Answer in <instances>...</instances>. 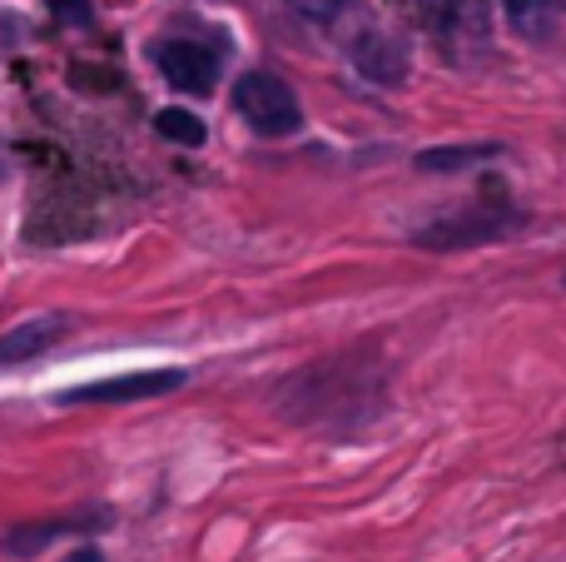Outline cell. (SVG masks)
I'll return each instance as SVG.
<instances>
[{
	"instance_id": "cell-1",
	"label": "cell",
	"mask_w": 566,
	"mask_h": 562,
	"mask_svg": "<svg viewBox=\"0 0 566 562\" xmlns=\"http://www.w3.org/2000/svg\"><path fill=\"white\" fill-rule=\"evenodd\" d=\"M522 225H527V209H517L512 199H478L472 209L422 225L412 239L422 249H472V244H497V239L517 235Z\"/></svg>"
},
{
	"instance_id": "cell-2",
	"label": "cell",
	"mask_w": 566,
	"mask_h": 562,
	"mask_svg": "<svg viewBox=\"0 0 566 562\" xmlns=\"http://www.w3.org/2000/svg\"><path fill=\"white\" fill-rule=\"evenodd\" d=\"M234 110L249 119L254 135H269V139H289L303 129V110H298V95L283 85L279 75L269 70H249L244 80L234 85Z\"/></svg>"
},
{
	"instance_id": "cell-3",
	"label": "cell",
	"mask_w": 566,
	"mask_h": 562,
	"mask_svg": "<svg viewBox=\"0 0 566 562\" xmlns=\"http://www.w3.org/2000/svg\"><path fill=\"white\" fill-rule=\"evenodd\" d=\"M418 20L452 60L482 55L492 40V6L488 0H418Z\"/></svg>"
},
{
	"instance_id": "cell-4",
	"label": "cell",
	"mask_w": 566,
	"mask_h": 562,
	"mask_svg": "<svg viewBox=\"0 0 566 562\" xmlns=\"http://www.w3.org/2000/svg\"><path fill=\"white\" fill-rule=\"evenodd\" d=\"M155 65H159V75L175 90H185V95H209L219 80V55L205 50L199 40H159Z\"/></svg>"
},
{
	"instance_id": "cell-5",
	"label": "cell",
	"mask_w": 566,
	"mask_h": 562,
	"mask_svg": "<svg viewBox=\"0 0 566 562\" xmlns=\"http://www.w3.org/2000/svg\"><path fill=\"white\" fill-rule=\"evenodd\" d=\"M185 368H145V374H125V378H105L90 388H65L60 404H139V398H159L169 388L185 384Z\"/></svg>"
},
{
	"instance_id": "cell-6",
	"label": "cell",
	"mask_w": 566,
	"mask_h": 562,
	"mask_svg": "<svg viewBox=\"0 0 566 562\" xmlns=\"http://www.w3.org/2000/svg\"><path fill=\"white\" fill-rule=\"evenodd\" d=\"M348 55H353V65H358V75L373 80V85H402L412 70L408 45H402L398 35H388V30H358Z\"/></svg>"
},
{
	"instance_id": "cell-7",
	"label": "cell",
	"mask_w": 566,
	"mask_h": 562,
	"mask_svg": "<svg viewBox=\"0 0 566 562\" xmlns=\"http://www.w3.org/2000/svg\"><path fill=\"white\" fill-rule=\"evenodd\" d=\"M109 518L105 513H90V518H45V523H15L6 528V538H0V553L6 558H35L40 548H50L55 538L65 533H95V528H105Z\"/></svg>"
},
{
	"instance_id": "cell-8",
	"label": "cell",
	"mask_w": 566,
	"mask_h": 562,
	"mask_svg": "<svg viewBox=\"0 0 566 562\" xmlns=\"http://www.w3.org/2000/svg\"><path fill=\"white\" fill-rule=\"evenodd\" d=\"M65 334H70V319H65V314H40V319H25V324H15L10 334H0V364L40 358L45 348H55Z\"/></svg>"
},
{
	"instance_id": "cell-9",
	"label": "cell",
	"mask_w": 566,
	"mask_h": 562,
	"mask_svg": "<svg viewBox=\"0 0 566 562\" xmlns=\"http://www.w3.org/2000/svg\"><path fill=\"white\" fill-rule=\"evenodd\" d=\"M497 155H507L502 145H438V149H422L418 155V169L422 175H458V169H472V165H482V159H497Z\"/></svg>"
},
{
	"instance_id": "cell-10",
	"label": "cell",
	"mask_w": 566,
	"mask_h": 562,
	"mask_svg": "<svg viewBox=\"0 0 566 562\" xmlns=\"http://www.w3.org/2000/svg\"><path fill=\"white\" fill-rule=\"evenodd\" d=\"M155 129H159L165 139H175V145H205V119L189 115V110H179V105L159 110V115H155Z\"/></svg>"
},
{
	"instance_id": "cell-11",
	"label": "cell",
	"mask_w": 566,
	"mask_h": 562,
	"mask_svg": "<svg viewBox=\"0 0 566 562\" xmlns=\"http://www.w3.org/2000/svg\"><path fill=\"white\" fill-rule=\"evenodd\" d=\"M50 10L70 25H90V0H50Z\"/></svg>"
},
{
	"instance_id": "cell-12",
	"label": "cell",
	"mask_w": 566,
	"mask_h": 562,
	"mask_svg": "<svg viewBox=\"0 0 566 562\" xmlns=\"http://www.w3.org/2000/svg\"><path fill=\"white\" fill-rule=\"evenodd\" d=\"M348 6H358V0H298V10H308V15H318V20L343 15Z\"/></svg>"
},
{
	"instance_id": "cell-13",
	"label": "cell",
	"mask_w": 566,
	"mask_h": 562,
	"mask_svg": "<svg viewBox=\"0 0 566 562\" xmlns=\"http://www.w3.org/2000/svg\"><path fill=\"white\" fill-rule=\"evenodd\" d=\"M537 6H542V0H507V15L517 20L522 30H532V25H537Z\"/></svg>"
},
{
	"instance_id": "cell-14",
	"label": "cell",
	"mask_w": 566,
	"mask_h": 562,
	"mask_svg": "<svg viewBox=\"0 0 566 562\" xmlns=\"http://www.w3.org/2000/svg\"><path fill=\"white\" fill-rule=\"evenodd\" d=\"M60 562H105V558H99L95 548H75V553H70V558H60Z\"/></svg>"
},
{
	"instance_id": "cell-15",
	"label": "cell",
	"mask_w": 566,
	"mask_h": 562,
	"mask_svg": "<svg viewBox=\"0 0 566 562\" xmlns=\"http://www.w3.org/2000/svg\"><path fill=\"white\" fill-rule=\"evenodd\" d=\"M562 279H566V274H562Z\"/></svg>"
}]
</instances>
